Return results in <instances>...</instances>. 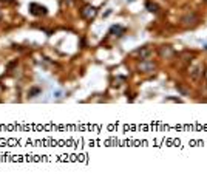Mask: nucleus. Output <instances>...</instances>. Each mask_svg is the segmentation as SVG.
<instances>
[{
  "label": "nucleus",
  "mask_w": 207,
  "mask_h": 181,
  "mask_svg": "<svg viewBox=\"0 0 207 181\" xmlns=\"http://www.w3.org/2000/svg\"><path fill=\"white\" fill-rule=\"evenodd\" d=\"M136 54H138V56H139L141 59H147L148 56H150V54H151V50L148 48V46H144V48H139V50H136Z\"/></svg>",
  "instance_id": "obj_6"
},
{
  "label": "nucleus",
  "mask_w": 207,
  "mask_h": 181,
  "mask_svg": "<svg viewBox=\"0 0 207 181\" xmlns=\"http://www.w3.org/2000/svg\"><path fill=\"white\" fill-rule=\"evenodd\" d=\"M145 8H147L150 13H155V14L159 11V6H158L156 3H147V5H145Z\"/></svg>",
  "instance_id": "obj_10"
},
{
  "label": "nucleus",
  "mask_w": 207,
  "mask_h": 181,
  "mask_svg": "<svg viewBox=\"0 0 207 181\" xmlns=\"http://www.w3.org/2000/svg\"><path fill=\"white\" fill-rule=\"evenodd\" d=\"M39 91H40L39 88H33L31 91H29V96H34V94H37V93H39Z\"/></svg>",
  "instance_id": "obj_11"
},
{
  "label": "nucleus",
  "mask_w": 207,
  "mask_h": 181,
  "mask_svg": "<svg viewBox=\"0 0 207 181\" xmlns=\"http://www.w3.org/2000/svg\"><path fill=\"white\" fill-rule=\"evenodd\" d=\"M139 70H141L142 73H150V71L155 70V64H153V62L144 60V62H141V64H139Z\"/></svg>",
  "instance_id": "obj_4"
},
{
  "label": "nucleus",
  "mask_w": 207,
  "mask_h": 181,
  "mask_svg": "<svg viewBox=\"0 0 207 181\" xmlns=\"http://www.w3.org/2000/svg\"><path fill=\"white\" fill-rule=\"evenodd\" d=\"M190 74H192V77H193L195 81H198L199 76H201V68H199V67H195V68L190 71Z\"/></svg>",
  "instance_id": "obj_8"
},
{
  "label": "nucleus",
  "mask_w": 207,
  "mask_h": 181,
  "mask_svg": "<svg viewBox=\"0 0 207 181\" xmlns=\"http://www.w3.org/2000/svg\"><path fill=\"white\" fill-rule=\"evenodd\" d=\"M29 13L33 15H43V14H47V8L42 5H37V3H31L29 5Z\"/></svg>",
  "instance_id": "obj_3"
},
{
  "label": "nucleus",
  "mask_w": 207,
  "mask_h": 181,
  "mask_svg": "<svg viewBox=\"0 0 207 181\" xmlns=\"http://www.w3.org/2000/svg\"><path fill=\"white\" fill-rule=\"evenodd\" d=\"M110 33L114 34V36H122V34L125 33V28L124 26H119V25H114V26H111Z\"/></svg>",
  "instance_id": "obj_7"
},
{
  "label": "nucleus",
  "mask_w": 207,
  "mask_h": 181,
  "mask_svg": "<svg viewBox=\"0 0 207 181\" xmlns=\"http://www.w3.org/2000/svg\"><path fill=\"white\" fill-rule=\"evenodd\" d=\"M82 15L85 19H93L94 15H96V8L94 6H85L82 10Z\"/></svg>",
  "instance_id": "obj_5"
},
{
  "label": "nucleus",
  "mask_w": 207,
  "mask_h": 181,
  "mask_svg": "<svg viewBox=\"0 0 207 181\" xmlns=\"http://www.w3.org/2000/svg\"><path fill=\"white\" fill-rule=\"evenodd\" d=\"M198 22H199V17L193 13V11H190V13H186L181 17V25L184 28H195L198 25Z\"/></svg>",
  "instance_id": "obj_1"
},
{
  "label": "nucleus",
  "mask_w": 207,
  "mask_h": 181,
  "mask_svg": "<svg viewBox=\"0 0 207 181\" xmlns=\"http://www.w3.org/2000/svg\"><path fill=\"white\" fill-rule=\"evenodd\" d=\"M159 56L162 57V59H173L175 56V51L172 46H168V45H162L159 48Z\"/></svg>",
  "instance_id": "obj_2"
},
{
  "label": "nucleus",
  "mask_w": 207,
  "mask_h": 181,
  "mask_svg": "<svg viewBox=\"0 0 207 181\" xmlns=\"http://www.w3.org/2000/svg\"><path fill=\"white\" fill-rule=\"evenodd\" d=\"M206 2H207V0H206Z\"/></svg>",
  "instance_id": "obj_13"
},
{
  "label": "nucleus",
  "mask_w": 207,
  "mask_h": 181,
  "mask_svg": "<svg viewBox=\"0 0 207 181\" xmlns=\"http://www.w3.org/2000/svg\"><path fill=\"white\" fill-rule=\"evenodd\" d=\"M5 2H12V0H5Z\"/></svg>",
  "instance_id": "obj_12"
},
{
  "label": "nucleus",
  "mask_w": 207,
  "mask_h": 181,
  "mask_svg": "<svg viewBox=\"0 0 207 181\" xmlns=\"http://www.w3.org/2000/svg\"><path fill=\"white\" fill-rule=\"evenodd\" d=\"M176 90H178V91L182 94V96H187V94L190 93V91H189V88H186L182 84H176Z\"/></svg>",
  "instance_id": "obj_9"
}]
</instances>
